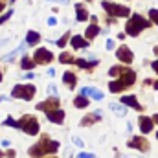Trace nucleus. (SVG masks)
Segmentation results:
<instances>
[{
  "instance_id": "nucleus-21",
  "label": "nucleus",
  "mask_w": 158,
  "mask_h": 158,
  "mask_svg": "<svg viewBox=\"0 0 158 158\" xmlns=\"http://www.w3.org/2000/svg\"><path fill=\"white\" fill-rule=\"evenodd\" d=\"M39 40H40V35L37 33V31H28V35H26V42H28L30 46H35Z\"/></svg>"
},
{
  "instance_id": "nucleus-26",
  "label": "nucleus",
  "mask_w": 158,
  "mask_h": 158,
  "mask_svg": "<svg viewBox=\"0 0 158 158\" xmlns=\"http://www.w3.org/2000/svg\"><path fill=\"white\" fill-rule=\"evenodd\" d=\"M109 88H110V92H119V90L125 88V85H123L121 81H110V83H109Z\"/></svg>"
},
{
  "instance_id": "nucleus-11",
  "label": "nucleus",
  "mask_w": 158,
  "mask_h": 158,
  "mask_svg": "<svg viewBox=\"0 0 158 158\" xmlns=\"http://www.w3.org/2000/svg\"><path fill=\"white\" fill-rule=\"evenodd\" d=\"M129 147H132V149H140L142 153L149 151V143H147L145 138H134V140H131V142H129Z\"/></svg>"
},
{
  "instance_id": "nucleus-27",
  "label": "nucleus",
  "mask_w": 158,
  "mask_h": 158,
  "mask_svg": "<svg viewBox=\"0 0 158 158\" xmlns=\"http://www.w3.org/2000/svg\"><path fill=\"white\" fill-rule=\"evenodd\" d=\"M68 39H70V33H64L61 39L57 40V46H59V48H64V46H66V42H68Z\"/></svg>"
},
{
  "instance_id": "nucleus-34",
  "label": "nucleus",
  "mask_w": 158,
  "mask_h": 158,
  "mask_svg": "<svg viewBox=\"0 0 158 158\" xmlns=\"http://www.w3.org/2000/svg\"><path fill=\"white\" fill-rule=\"evenodd\" d=\"M48 24H50V26H55V24H57V20H55L53 17H50V19H48Z\"/></svg>"
},
{
  "instance_id": "nucleus-41",
  "label": "nucleus",
  "mask_w": 158,
  "mask_h": 158,
  "mask_svg": "<svg viewBox=\"0 0 158 158\" xmlns=\"http://www.w3.org/2000/svg\"><path fill=\"white\" fill-rule=\"evenodd\" d=\"M0 81H2V72H0Z\"/></svg>"
},
{
  "instance_id": "nucleus-9",
  "label": "nucleus",
  "mask_w": 158,
  "mask_h": 158,
  "mask_svg": "<svg viewBox=\"0 0 158 158\" xmlns=\"http://www.w3.org/2000/svg\"><path fill=\"white\" fill-rule=\"evenodd\" d=\"M81 94L83 96H86V98H92V99H103V92L101 90H98V88H94V86H83L81 88Z\"/></svg>"
},
{
  "instance_id": "nucleus-19",
  "label": "nucleus",
  "mask_w": 158,
  "mask_h": 158,
  "mask_svg": "<svg viewBox=\"0 0 158 158\" xmlns=\"http://www.w3.org/2000/svg\"><path fill=\"white\" fill-rule=\"evenodd\" d=\"M88 103H90V101H88V98H86V96H83V94L77 96V98L74 99V105H76L77 109H86V107H88Z\"/></svg>"
},
{
  "instance_id": "nucleus-6",
  "label": "nucleus",
  "mask_w": 158,
  "mask_h": 158,
  "mask_svg": "<svg viewBox=\"0 0 158 158\" xmlns=\"http://www.w3.org/2000/svg\"><path fill=\"white\" fill-rule=\"evenodd\" d=\"M37 109L39 110H44V112H50V110L59 109V98H50L46 101H40L39 105H37Z\"/></svg>"
},
{
  "instance_id": "nucleus-32",
  "label": "nucleus",
  "mask_w": 158,
  "mask_h": 158,
  "mask_svg": "<svg viewBox=\"0 0 158 158\" xmlns=\"http://www.w3.org/2000/svg\"><path fill=\"white\" fill-rule=\"evenodd\" d=\"M77 158H94V155H92V153H81Z\"/></svg>"
},
{
  "instance_id": "nucleus-40",
  "label": "nucleus",
  "mask_w": 158,
  "mask_h": 158,
  "mask_svg": "<svg viewBox=\"0 0 158 158\" xmlns=\"http://www.w3.org/2000/svg\"><path fill=\"white\" fill-rule=\"evenodd\" d=\"M57 2H61V4H66V2H68V0H57Z\"/></svg>"
},
{
  "instance_id": "nucleus-30",
  "label": "nucleus",
  "mask_w": 158,
  "mask_h": 158,
  "mask_svg": "<svg viewBox=\"0 0 158 158\" xmlns=\"http://www.w3.org/2000/svg\"><path fill=\"white\" fill-rule=\"evenodd\" d=\"M149 17H151V20H155V24H158V9H151Z\"/></svg>"
},
{
  "instance_id": "nucleus-25",
  "label": "nucleus",
  "mask_w": 158,
  "mask_h": 158,
  "mask_svg": "<svg viewBox=\"0 0 158 158\" xmlns=\"http://www.w3.org/2000/svg\"><path fill=\"white\" fill-rule=\"evenodd\" d=\"M110 109H112V112H114V114H118V116H125V114H127V109H125L123 105L110 103Z\"/></svg>"
},
{
  "instance_id": "nucleus-39",
  "label": "nucleus",
  "mask_w": 158,
  "mask_h": 158,
  "mask_svg": "<svg viewBox=\"0 0 158 158\" xmlns=\"http://www.w3.org/2000/svg\"><path fill=\"white\" fill-rule=\"evenodd\" d=\"M153 121H156V123H158V114H155V116H153Z\"/></svg>"
},
{
  "instance_id": "nucleus-45",
  "label": "nucleus",
  "mask_w": 158,
  "mask_h": 158,
  "mask_svg": "<svg viewBox=\"0 0 158 158\" xmlns=\"http://www.w3.org/2000/svg\"><path fill=\"white\" fill-rule=\"evenodd\" d=\"M11 2H15V0H11Z\"/></svg>"
},
{
  "instance_id": "nucleus-16",
  "label": "nucleus",
  "mask_w": 158,
  "mask_h": 158,
  "mask_svg": "<svg viewBox=\"0 0 158 158\" xmlns=\"http://www.w3.org/2000/svg\"><path fill=\"white\" fill-rule=\"evenodd\" d=\"M63 81H64V85H66V86L74 88V86H76V83H77V77H76V74H72V72H64Z\"/></svg>"
},
{
  "instance_id": "nucleus-35",
  "label": "nucleus",
  "mask_w": 158,
  "mask_h": 158,
  "mask_svg": "<svg viewBox=\"0 0 158 158\" xmlns=\"http://www.w3.org/2000/svg\"><path fill=\"white\" fill-rule=\"evenodd\" d=\"M107 48L112 50V48H114V40H107Z\"/></svg>"
},
{
  "instance_id": "nucleus-3",
  "label": "nucleus",
  "mask_w": 158,
  "mask_h": 158,
  "mask_svg": "<svg viewBox=\"0 0 158 158\" xmlns=\"http://www.w3.org/2000/svg\"><path fill=\"white\" fill-rule=\"evenodd\" d=\"M11 94H13V98H17V99L30 101V99H33V96H35V86H33V85H15Z\"/></svg>"
},
{
  "instance_id": "nucleus-36",
  "label": "nucleus",
  "mask_w": 158,
  "mask_h": 158,
  "mask_svg": "<svg viewBox=\"0 0 158 158\" xmlns=\"http://www.w3.org/2000/svg\"><path fill=\"white\" fill-rule=\"evenodd\" d=\"M74 143H76V145H79V147H81V145H83V140H79V138H74Z\"/></svg>"
},
{
  "instance_id": "nucleus-10",
  "label": "nucleus",
  "mask_w": 158,
  "mask_h": 158,
  "mask_svg": "<svg viewBox=\"0 0 158 158\" xmlns=\"http://www.w3.org/2000/svg\"><path fill=\"white\" fill-rule=\"evenodd\" d=\"M46 118L50 119L52 123H57V125H61V123L64 121V112H63L61 109H55V110H50V112H46Z\"/></svg>"
},
{
  "instance_id": "nucleus-23",
  "label": "nucleus",
  "mask_w": 158,
  "mask_h": 158,
  "mask_svg": "<svg viewBox=\"0 0 158 158\" xmlns=\"http://www.w3.org/2000/svg\"><path fill=\"white\" fill-rule=\"evenodd\" d=\"M76 64L79 68H94L98 64V61H85V59H76Z\"/></svg>"
},
{
  "instance_id": "nucleus-31",
  "label": "nucleus",
  "mask_w": 158,
  "mask_h": 158,
  "mask_svg": "<svg viewBox=\"0 0 158 158\" xmlns=\"http://www.w3.org/2000/svg\"><path fill=\"white\" fill-rule=\"evenodd\" d=\"M11 15H13V11H7V13H4V15L0 17V24H4V22H6V20L11 17Z\"/></svg>"
},
{
  "instance_id": "nucleus-13",
  "label": "nucleus",
  "mask_w": 158,
  "mask_h": 158,
  "mask_svg": "<svg viewBox=\"0 0 158 158\" xmlns=\"http://www.w3.org/2000/svg\"><path fill=\"white\" fill-rule=\"evenodd\" d=\"M140 129H142V132H143V134L151 132V131H153V119L142 116V118H140Z\"/></svg>"
},
{
  "instance_id": "nucleus-2",
  "label": "nucleus",
  "mask_w": 158,
  "mask_h": 158,
  "mask_svg": "<svg viewBox=\"0 0 158 158\" xmlns=\"http://www.w3.org/2000/svg\"><path fill=\"white\" fill-rule=\"evenodd\" d=\"M19 129H22L30 136H35L39 132V119L35 116H31V114H24L22 118L19 119Z\"/></svg>"
},
{
  "instance_id": "nucleus-37",
  "label": "nucleus",
  "mask_w": 158,
  "mask_h": 158,
  "mask_svg": "<svg viewBox=\"0 0 158 158\" xmlns=\"http://www.w3.org/2000/svg\"><path fill=\"white\" fill-rule=\"evenodd\" d=\"M153 68H155V70L158 72V61H155V63H153Z\"/></svg>"
},
{
  "instance_id": "nucleus-22",
  "label": "nucleus",
  "mask_w": 158,
  "mask_h": 158,
  "mask_svg": "<svg viewBox=\"0 0 158 158\" xmlns=\"http://www.w3.org/2000/svg\"><path fill=\"white\" fill-rule=\"evenodd\" d=\"M98 33H99V26H98V24H94V22H92V24H90V26H88V28H86V33H85V35H86V37H88V39H94V37H96V35H98Z\"/></svg>"
},
{
  "instance_id": "nucleus-7",
  "label": "nucleus",
  "mask_w": 158,
  "mask_h": 158,
  "mask_svg": "<svg viewBox=\"0 0 158 158\" xmlns=\"http://www.w3.org/2000/svg\"><path fill=\"white\" fill-rule=\"evenodd\" d=\"M134 79H136V74H134L132 70H129V68H121V72H119V81H121L125 86H131V85L134 83Z\"/></svg>"
},
{
  "instance_id": "nucleus-14",
  "label": "nucleus",
  "mask_w": 158,
  "mask_h": 158,
  "mask_svg": "<svg viewBox=\"0 0 158 158\" xmlns=\"http://www.w3.org/2000/svg\"><path fill=\"white\" fill-rule=\"evenodd\" d=\"M88 46V40L83 39L81 35H74L72 37V48L74 50H81V48H86Z\"/></svg>"
},
{
  "instance_id": "nucleus-1",
  "label": "nucleus",
  "mask_w": 158,
  "mask_h": 158,
  "mask_svg": "<svg viewBox=\"0 0 158 158\" xmlns=\"http://www.w3.org/2000/svg\"><path fill=\"white\" fill-rule=\"evenodd\" d=\"M149 26V20H145L143 17H140V15H132L131 17V20L127 22V26H125V31H127V35H131V37H136L142 30H145Z\"/></svg>"
},
{
  "instance_id": "nucleus-17",
  "label": "nucleus",
  "mask_w": 158,
  "mask_h": 158,
  "mask_svg": "<svg viewBox=\"0 0 158 158\" xmlns=\"http://www.w3.org/2000/svg\"><path fill=\"white\" fill-rule=\"evenodd\" d=\"M99 116H101V112H99V110H98V112H94V114H88V116H85V118L81 119V125H83V127L92 125L94 121H98V119H99Z\"/></svg>"
},
{
  "instance_id": "nucleus-8",
  "label": "nucleus",
  "mask_w": 158,
  "mask_h": 158,
  "mask_svg": "<svg viewBox=\"0 0 158 158\" xmlns=\"http://www.w3.org/2000/svg\"><path fill=\"white\" fill-rule=\"evenodd\" d=\"M116 57H118L121 63H127V64H129V63H132V57H134V55H132V52H131L127 46H121V48L116 50Z\"/></svg>"
},
{
  "instance_id": "nucleus-28",
  "label": "nucleus",
  "mask_w": 158,
  "mask_h": 158,
  "mask_svg": "<svg viewBox=\"0 0 158 158\" xmlns=\"http://www.w3.org/2000/svg\"><path fill=\"white\" fill-rule=\"evenodd\" d=\"M4 125H6V127H19V121H15L11 116H7L6 121H4Z\"/></svg>"
},
{
  "instance_id": "nucleus-15",
  "label": "nucleus",
  "mask_w": 158,
  "mask_h": 158,
  "mask_svg": "<svg viewBox=\"0 0 158 158\" xmlns=\"http://www.w3.org/2000/svg\"><path fill=\"white\" fill-rule=\"evenodd\" d=\"M121 103H123V105H129V107H132V109H136V110H142V107H140V103L136 101L134 96H123V98H121Z\"/></svg>"
},
{
  "instance_id": "nucleus-18",
  "label": "nucleus",
  "mask_w": 158,
  "mask_h": 158,
  "mask_svg": "<svg viewBox=\"0 0 158 158\" xmlns=\"http://www.w3.org/2000/svg\"><path fill=\"white\" fill-rule=\"evenodd\" d=\"M20 66H22V70H33V66H35V61H33L31 57L24 55V57H22V61H20Z\"/></svg>"
},
{
  "instance_id": "nucleus-20",
  "label": "nucleus",
  "mask_w": 158,
  "mask_h": 158,
  "mask_svg": "<svg viewBox=\"0 0 158 158\" xmlns=\"http://www.w3.org/2000/svg\"><path fill=\"white\" fill-rule=\"evenodd\" d=\"M76 13H77L79 22H85V20L88 19V13H86V9L83 7V4H77V6H76Z\"/></svg>"
},
{
  "instance_id": "nucleus-38",
  "label": "nucleus",
  "mask_w": 158,
  "mask_h": 158,
  "mask_svg": "<svg viewBox=\"0 0 158 158\" xmlns=\"http://www.w3.org/2000/svg\"><path fill=\"white\" fill-rule=\"evenodd\" d=\"M4 9V0H0V11Z\"/></svg>"
},
{
  "instance_id": "nucleus-33",
  "label": "nucleus",
  "mask_w": 158,
  "mask_h": 158,
  "mask_svg": "<svg viewBox=\"0 0 158 158\" xmlns=\"http://www.w3.org/2000/svg\"><path fill=\"white\" fill-rule=\"evenodd\" d=\"M6 156H7V158H15V156H17V153H15L13 149H9V151L6 153Z\"/></svg>"
},
{
  "instance_id": "nucleus-44",
  "label": "nucleus",
  "mask_w": 158,
  "mask_h": 158,
  "mask_svg": "<svg viewBox=\"0 0 158 158\" xmlns=\"http://www.w3.org/2000/svg\"><path fill=\"white\" fill-rule=\"evenodd\" d=\"M156 138H158V132H156Z\"/></svg>"
},
{
  "instance_id": "nucleus-42",
  "label": "nucleus",
  "mask_w": 158,
  "mask_h": 158,
  "mask_svg": "<svg viewBox=\"0 0 158 158\" xmlns=\"http://www.w3.org/2000/svg\"><path fill=\"white\" fill-rule=\"evenodd\" d=\"M2 156H4V155H2V151H0V158H2Z\"/></svg>"
},
{
  "instance_id": "nucleus-43",
  "label": "nucleus",
  "mask_w": 158,
  "mask_h": 158,
  "mask_svg": "<svg viewBox=\"0 0 158 158\" xmlns=\"http://www.w3.org/2000/svg\"><path fill=\"white\" fill-rule=\"evenodd\" d=\"M50 158H57V156H50Z\"/></svg>"
},
{
  "instance_id": "nucleus-5",
  "label": "nucleus",
  "mask_w": 158,
  "mask_h": 158,
  "mask_svg": "<svg viewBox=\"0 0 158 158\" xmlns=\"http://www.w3.org/2000/svg\"><path fill=\"white\" fill-rule=\"evenodd\" d=\"M33 61H35V64H50L53 61V53L46 48H39V50H35Z\"/></svg>"
},
{
  "instance_id": "nucleus-4",
  "label": "nucleus",
  "mask_w": 158,
  "mask_h": 158,
  "mask_svg": "<svg viewBox=\"0 0 158 158\" xmlns=\"http://www.w3.org/2000/svg\"><path fill=\"white\" fill-rule=\"evenodd\" d=\"M101 6L110 17H127L129 15V7H125V6H118L112 2H101Z\"/></svg>"
},
{
  "instance_id": "nucleus-24",
  "label": "nucleus",
  "mask_w": 158,
  "mask_h": 158,
  "mask_svg": "<svg viewBox=\"0 0 158 158\" xmlns=\"http://www.w3.org/2000/svg\"><path fill=\"white\" fill-rule=\"evenodd\" d=\"M59 61L63 63V64H68V63H76V59L72 57V53H68V52H63L61 55H59Z\"/></svg>"
},
{
  "instance_id": "nucleus-12",
  "label": "nucleus",
  "mask_w": 158,
  "mask_h": 158,
  "mask_svg": "<svg viewBox=\"0 0 158 158\" xmlns=\"http://www.w3.org/2000/svg\"><path fill=\"white\" fill-rule=\"evenodd\" d=\"M28 153H30L33 158H40V156H44V155H48V153H46V149H44V143H42V140H39V143L31 145Z\"/></svg>"
},
{
  "instance_id": "nucleus-29",
  "label": "nucleus",
  "mask_w": 158,
  "mask_h": 158,
  "mask_svg": "<svg viewBox=\"0 0 158 158\" xmlns=\"http://www.w3.org/2000/svg\"><path fill=\"white\" fill-rule=\"evenodd\" d=\"M48 92H50V98H57V94H59V90H57L55 85H50L48 86Z\"/></svg>"
}]
</instances>
